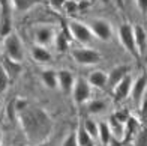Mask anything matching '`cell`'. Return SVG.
<instances>
[{
    "label": "cell",
    "mask_w": 147,
    "mask_h": 146,
    "mask_svg": "<svg viewBox=\"0 0 147 146\" xmlns=\"http://www.w3.org/2000/svg\"><path fill=\"white\" fill-rule=\"evenodd\" d=\"M119 42L122 44V47L131 53L132 56H138L137 45H135V36H134V26L129 23H123L117 30Z\"/></svg>",
    "instance_id": "52a82bcc"
},
{
    "label": "cell",
    "mask_w": 147,
    "mask_h": 146,
    "mask_svg": "<svg viewBox=\"0 0 147 146\" xmlns=\"http://www.w3.org/2000/svg\"><path fill=\"white\" fill-rule=\"evenodd\" d=\"M128 74H129V66L128 65H117V66H114V68L108 72V83H107V86L113 89L120 80H123Z\"/></svg>",
    "instance_id": "8fae6325"
},
{
    "label": "cell",
    "mask_w": 147,
    "mask_h": 146,
    "mask_svg": "<svg viewBox=\"0 0 147 146\" xmlns=\"http://www.w3.org/2000/svg\"><path fill=\"white\" fill-rule=\"evenodd\" d=\"M89 27L93 33V36L102 42H110L113 39V26L105 18H93L89 21Z\"/></svg>",
    "instance_id": "5b68a950"
},
{
    "label": "cell",
    "mask_w": 147,
    "mask_h": 146,
    "mask_svg": "<svg viewBox=\"0 0 147 146\" xmlns=\"http://www.w3.org/2000/svg\"><path fill=\"white\" fill-rule=\"evenodd\" d=\"M62 146H78L75 132H69V134L66 136V139L63 140V145H62Z\"/></svg>",
    "instance_id": "83f0119b"
},
{
    "label": "cell",
    "mask_w": 147,
    "mask_h": 146,
    "mask_svg": "<svg viewBox=\"0 0 147 146\" xmlns=\"http://www.w3.org/2000/svg\"><path fill=\"white\" fill-rule=\"evenodd\" d=\"M54 45H56V50L57 53H66L69 50V39L65 33H57L56 39H54Z\"/></svg>",
    "instance_id": "7402d4cb"
},
{
    "label": "cell",
    "mask_w": 147,
    "mask_h": 146,
    "mask_svg": "<svg viewBox=\"0 0 147 146\" xmlns=\"http://www.w3.org/2000/svg\"><path fill=\"white\" fill-rule=\"evenodd\" d=\"M65 2H66V0H51V3H53V6H54V8H57V9H60V8H63V5H65Z\"/></svg>",
    "instance_id": "d6a6232c"
},
{
    "label": "cell",
    "mask_w": 147,
    "mask_h": 146,
    "mask_svg": "<svg viewBox=\"0 0 147 146\" xmlns=\"http://www.w3.org/2000/svg\"><path fill=\"white\" fill-rule=\"evenodd\" d=\"M12 2H14V5L17 6V9H20V11H26V9L32 8V6L35 5L36 0H12Z\"/></svg>",
    "instance_id": "484cf974"
},
{
    "label": "cell",
    "mask_w": 147,
    "mask_h": 146,
    "mask_svg": "<svg viewBox=\"0 0 147 146\" xmlns=\"http://www.w3.org/2000/svg\"><path fill=\"white\" fill-rule=\"evenodd\" d=\"M83 127L86 128V131H87L93 139L98 137V122L96 121H93V119H87V121H84Z\"/></svg>",
    "instance_id": "cb8c5ba5"
},
{
    "label": "cell",
    "mask_w": 147,
    "mask_h": 146,
    "mask_svg": "<svg viewBox=\"0 0 147 146\" xmlns=\"http://www.w3.org/2000/svg\"><path fill=\"white\" fill-rule=\"evenodd\" d=\"M134 36H135V45H137L138 56H141L144 54V50L147 47V33L144 27H141L140 24L134 26Z\"/></svg>",
    "instance_id": "9a60e30c"
},
{
    "label": "cell",
    "mask_w": 147,
    "mask_h": 146,
    "mask_svg": "<svg viewBox=\"0 0 147 146\" xmlns=\"http://www.w3.org/2000/svg\"><path fill=\"white\" fill-rule=\"evenodd\" d=\"M98 137H99V140H101L102 145H108L113 140L111 130H110L107 122H98Z\"/></svg>",
    "instance_id": "d6986e66"
},
{
    "label": "cell",
    "mask_w": 147,
    "mask_h": 146,
    "mask_svg": "<svg viewBox=\"0 0 147 146\" xmlns=\"http://www.w3.org/2000/svg\"><path fill=\"white\" fill-rule=\"evenodd\" d=\"M2 142H3V134H2V131H0V146H2Z\"/></svg>",
    "instance_id": "e575fe53"
},
{
    "label": "cell",
    "mask_w": 147,
    "mask_h": 146,
    "mask_svg": "<svg viewBox=\"0 0 147 146\" xmlns=\"http://www.w3.org/2000/svg\"><path fill=\"white\" fill-rule=\"evenodd\" d=\"M74 81H75V77H74V74L71 71L60 69L57 72V83H59V88L62 89L63 94H72Z\"/></svg>",
    "instance_id": "30bf717a"
},
{
    "label": "cell",
    "mask_w": 147,
    "mask_h": 146,
    "mask_svg": "<svg viewBox=\"0 0 147 146\" xmlns=\"http://www.w3.org/2000/svg\"><path fill=\"white\" fill-rule=\"evenodd\" d=\"M42 81L47 88L50 89H57L59 88V83H57V72L53 71V69H45L42 72Z\"/></svg>",
    "instance_id": "44dd1931"
},
{
    "label": "cell",
    "mask_w": 147,
    "mask_h": 146,
    "mask_svg": "<svg viewBox=\"0 0 147 146\" xmlns=\"http://www.w3.org/2000/svg\"><path fill=\"white\" fill-rule=\"evenodd\" d=\"M18 119L26 140L32 146L47 142L53 131L51 117L41 107H26L23 111H18Z\"/></svg>",
    "instance_id": "6da1fadb"
},
{
    "label": "cell",
    "mask_w": 147,
    "mask_h": 146,
    "mask_svg": "<svg viewBox=\"0 0 147 146\" xmlns=\"http://www.w3.org/2000/svg\"><path fill=\"white\" fill-rule=\"evenodd\" d=\"M3 48L6 53V57H9L11 60H15V62H23L24 59V47H23V42L20 36L14 32H9L6 35L5 41H3Z\"/></svg>",
    "instance_id": "277c9868"
},
{
    "label": "cell",
    "mask_w": 147,
    "mask_h": 146,
    "mask_svg": "<svg viewBox=\"0 0 147 146\" xmlns=\"http://www.w3.org/2000/svg\"><path fill=\"white\" fill-rule=\"evenodd\" d=\"M92 96V86L87 81V78L84 77H75L74 81V88H72V98L78 105L86 104Z\"/></svg>",
    "instance_id": "ba28073f"
},
{
    "label": "cell",
    "mask_w": 147,
    "mask_h": 146,
    "mask_svg": "<svg viewBox=\"0 0 147 146\" xmlns=\"http://www.w3.org/2000/svg\"><path fill=\"white\" fill-rule=\"evenodd\" d=\"M56 35H57V29L53 24H39L35 26V29H33L35 44L42 45V47H48V45L54 44Z\"/></svg>",
    "instance_id": "8992f818"
},
{
    "label": "cell",
    "mask_w": 147,
    "mask_h": 146,
    "mask_svg": "<svg viewBox=\"0 0 147 146\" xmlns=\"http://www.w3.org/2000/svg\"><path fill=\"white\" fill-rule=\"evenodd\" d=\"M35 146H50V145H48V143H45V142H44V143H39V145H35Z\"/></svg>",
    "instance_id": "836d02e7"
},
{
    "label": "cell",
    "mask_w": 147,
    "mask_h": 146,
    "mask_svg": "<svg viewBox=\"0 0 147 146\" xmlns=\"http://www.w3.org/2000/svg\"><path fill=\"white\" fill-rule=\"evenodd\" d=\"M87 81L90 83V86H93L96 89H105L107 83H108V74L102 69H95L89 74Z\"/></svg>",
    "instance_id": "7c38bea8"
},
{
    "label": "cell",
    "mask_w": 147,
    "mask_h": 146,
    "mask_svg": "<svg viewBox=\"0 0 147 146\" xmlns=\"http://www.w3.org/2000/svg\"><path fill=\"white\" fill-rule=\"evenodd\" d=\"M0 8H2L3 14L8 17V12H9V8H11V0H0Z\"/></svg>",
    "instance_id": "1f68e13d"
},
{
    "label": "cell",
    "mask_w": 147,
    "mask_h": 146,
    "mask_svg": "<svg viewBox=\"0 0 147 146\" xmlns=\"http://www.w3.org/2000/svg\"><path fill=\"white\" fill-rule=\"evenodd\" d=\"M68 30L71 33V36L75 39L78 44L84 45V47H89L95 42V36H93V33L90 30V27L87 24H84L81 21H78V20H69L68 23Z\"/></svg>",
    "instance_id": "7a4b0ae2"
},
{
    "label": "cell",
    "mask_w": 147,
    "mask_h": 146,
    "mask_svg": "<svg viewBox=\"0 0 147 146\" xmlns=\"http://www.w3.org/2000/svg\"><path fill=\"white\" fill-rule=\"evenodd\" d=\"M132 77L131 74H128L123 80H120L114 88H113V94H114L116 101H123L131 95V88H132Z\"/></svg>",
    "instance_id": "9c48e42d"
},
{
    "label": "cell",
    "mask_w": 147,
    "mask_h": 146,
    "mask_svg": "<svg viewBox=\"0 0 147 146\" xmlns=\"http://www.w3.org/2000/svg\"><path fill=\"white\" fill-rule=\"evenodd\" d=\"M108 127H110V130H111V134H113V136H116L119 140H123L125 124H123V122H120L114 115L110 116V119H108Z\"/></svg>",
    "instance_id": "ac0fdd59"
},
{
    "label": "cell",
    "mask_w": 147,
    "mask_h": 146,
    "mask_svg": "<svg viewBox=\"0 0 147 146\" xmlns=\"http://www.w3.org/2000/svg\"><path fill=\"white\" fill-rule=\"evenodd\" d=\"M140 130V124L135 117H128L125 122V132H123V142H129L132 134H137Z\"/></svg>",
    "instance_id": "e0dca14e"
},
{
    "label": "cell",
    "mask_w": 147,
    "mask_h": 146,
    "mask_svg": "<svg viewBox=\"0 0 147 146\" xmlns=\"http://www.w3.org/2000/svg\"><path fill=\"white\" fill-rule=\"evenodd\" d=\"M135 146H147V128L138 130L135 137Z\"/></svg>",
    "instance_id": "d4e9b609"
},
{
    "label": "cell",
    "mask_w": 147,
    "mask_h": 146,
    "mask_svg": "<svg viewBox=\"0 0 147 146\" xmlns=\"http://www.w3.org/2000/svg\"><path fill=\"white\" fill-rule=\"evenodd\" d=\"M32 59L38 63H50L53 60V54L47 50V47H42V45H33L30 50Z\"/></svg>",
    "instance_id": "5bb4252c"
},
{
    "label": "cell",
    "mask_w": 147,
    "mask_h": 146,
    "mask_svg": "<svg viewBox=\"0 0 147 146\" xmlns=\"http://www.w3.org/2000/svg\"><path fill=\"white\" fill-rule=\"evenodd\" d=\"M135 3L138 6L140 12L144 14V15H147V0H135Z\"/></svg>",
    "instance_id": "4dcf8cb0"
},
{
    "label": "cell",
    "mask_w": 147,
    "mask_h": 146,
    "mask_svg": "<svg viewBox=\"0 0 147 146\" xmlns=\"http://www.w3.org/2000/svg\"><path fill=\"white\" fill-rule=\"evenodd\" d=\"M8 81H9V75L6 74L3 66H0V92L6 90V88H8Z\"/></svg>",
    "instance_id": "4316f807"
},
{
    "label": "cell",
    "mask_w": 147,
    "mask_h": 146,
    "mask_svg": "<svg viewBox=\"0 0 147 146\" xmlns=\"http://www.w3.org/2000/svg\"><path fill=\"white\" fill-rule=\"evenodd\" d=\"M14 107H15L17 111H23L26 107H29V103L26 101V99L18 98V99H15V101H14Z\"/></svg>",
    "instance_id": "f1b7e54d"
},
{
    "label": "cell",
    "mask_w": 147,
    "mask_h": 146,
    "mask_svg": "<svg viewBox=\"0 0 147 146\" xmlns=\"http://www.w3.org/2000/svg\"><path fill=\"white\" fill-rule=\"evenodd\" d=\"M140 111L143 117H147V95H143V98L140 99Z\"/></svg>",
    "instance_id": "f546056e"
},
{
    "label": "cell",
    "mask_w": 147,
    "mask_h": 146,
    "mask_svg": "<svg viewBox=\"0 0 147 146\" xmlns=\"http://www.w3.org/2000/svg\"><path fill=\"white\" fill-rule=\"evenodd\" d=\"M147 88V78L146 75H140L132 81V88H131V96L135 103H140V99L143 98L144 92Z\"/></svg>",
    "instance_id": "4fadbf2b"
},
{
    "label": "cell",
    "mask_w": 147,
    "mask_h": 146,
    "mask_svg": "<svg viewBox=\"0 0 147 146\" xmlns=\"http://www.w3.org/2000/svg\"><path fill=\"white\" fill-rule=\"evenodd\" d=\"M3 69L6 71V74L9 77H15L21 72V63L20 62H15V60H11L9 57H5L3 59Z\"/></svg>",
    "instance_id": "ffe728a7"
},
{
    "label": "cell",
    "mask_w": 147,
    "mask_h": 146,
    "mask_svg": "<svg viewBox=\"0 0 147 146\" xmlns=\"http://www.w3.org/2000/svg\"><path fill=\"white\" fill-rule=\"evenodd\" d=\"M71 56L78 65L81 66H92L96 65L102 60L101 53L93 50L90 47H72L71 48Z\"/></svg>",
    "instance_id": "3957f363"
},
{
    "label": "cell",
    "mask_w": 147,
    "mask_h": 146,
    "mask_svg": "<svg viewBox=\"0 0 147 146\" xmlns=\"http://www.w3.org/2000/svg\"><path fill=\"white\" fill-rule=\"evenodd\" d=\"M75 136H77L78 146H95V139L86 131V128L83 127V124L78 125V128L75 131Z\"/></svg>",
    "instance_id": "2e32d148"
},
{
    "label": "cell",
    "mask_w": 147,
    "mask_h": 146,
    "mask_svg": "<svg viewBox=\"0 0 147 146\" xmlns=\"http://www.w3.org/2000/svg\"><path fill=\"white\" fill-rule=\"evenodd\" d=\"M86 104H87V111H89V113H92V115H99V113H102V111L107 109V104L104 101H101V99L87 101Z\"/></svg>",
    "instance_id": "603a6c76"
}]
</instances>
